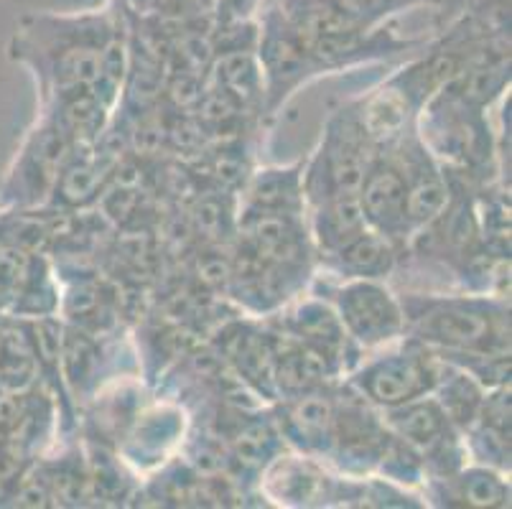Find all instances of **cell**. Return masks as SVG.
Masks as SVG:
<instances>
[{
	"label": "cell",
	"instance_id": "obj_1",
	"mask_svg": "<svg viewBox=\"0 0 512 509\" xmlns=\"http://www.w3.org/2000/svg\"><path fill=\"white\" fill-rule=\"evenodd\" d=\"M8 59L34 74L39 107L79 92H100L115 107L128 74V11L110 0L90 11L23 13Z\"/></svg>",
	"mask_w": 512,
	"mask_h": 509
},
{
	"label": "cell",
	"instance_id": "obj_2",
	"mask_svg": "<svg viewBox=\"0 0 512 509\" xmlns=\"http://www.w3.org/2000/svg\"><path fill=\"white\" fill-rule=\"evenodd\" d=\"M406 334L482 387L510 382V306L502 296L403 293Z\"/></svg>",
	"mask_w": 512,
	"mask_h": 509
},
{
	"label": "cell",
	"instance_id": "obj_3",
	"mask_svg": "<svg viewBox=\"0 0 512 509\" xmlns=\"http://www.w3.org/2000/svg\"><path fill=\"white\" fill-rule=\"evenodd\" d=\"M276 6L327 74L395 59L426 44L423 39L398 36L393 23L365 26L337 0H278Z\"/></svg>",
	"mask_w": 512,
	"mask_h": 509
},
{
	"label": "cell",
	"instance_id": "obj_4",
	"mask_svg": "<svg viewBox=\"0 0 512 509\" xmlns=\"http://www.w3.org/2000/svg\"><path fill=\"white\" fill-rule=\"evenodd\" d=\"M360 115V102H347L329 115L314 153L304 158L306 207L334 196H355L377 158Z\"/></svg>",
	"mask_w": 512,
	"mask_h": 509
},
{
	"label": "cell",
	"instance_id": "obj_5",
	"mask_svg": "<svg viewBox=\"0 0 512 509\" xmlns=\"http://www.w3.org/2000/svg\"><path fill=\"white\" fill-rule=\"evenodd\" d=\"M441 359L413 336L362 354L349 372V387L377 410L406 405L434 392Z\"/></svg>",
	"mask_w": 512,
	"mask_h": 509
},
{
	"label": "cell",
	"instance_id": "obj_6",
	"mask_svg": "<svg viewBox=\"0 0 512 509\" xmlns=\"http://www.w3.org/2000/svg\"><path fill=\"white\" fill-rule=\"evenodd\" d=\"M72 148V138L64 133L57 118L39 110V118L23 135L21 146L0 181V204L6 209L46 207Z\"/></svg>",
	"mask_w": 512,
	"mask_h": 509
},
{
	"label": "cell",
	"instance_id": "obj_7",
	"mask_svg": "<svg viewBox=\"0 0 512 509\" xmlns=\"http://www.w3.org/2000/svg\"><path fill=\"white\" fill-rule=\"evenodd\" d=\"M255 56L263 77V112L271 118L301 87L327 74L278 6L263 8L258 16Z\"/></svg>",
	"mask_w": 512,
	"mask_h": 509
},
{
	"label": "cell",
	"instance_id": "obj_8",
	"mask_svg": "<svg viewBox=\"0 0 512 509\" xmlns=\"http://www.w3.org/2000/svg\"><path fill=\"white\" fill-rule=\"evenodd\" d=\"M334 314L342 321L349 342L362 354L398 342L406 336V319L398 293L390 291L385 280L339 278L327 291Z\"/></svg>",
	"mask_w": 512,
	"mask_h": 509
},
{
	"label": "cell",
	"instance_id": "obj_9",
	"mask_svg": "<svg viewBox=\"0 0 512 509\" xmlns=\"http://www.w3.org/2000/svg\"><path fill=\"white\" fill-rule=\"evenodd\" d=\"M390 156L398 163L403 184H406V209L411 232L416 235L426 224L434 222L451 199V184L446 168L431 156L418 138L416 128L390 148Z\"/></svg>",
	"mask_w": 512,
	"mask_h": 509
},
{
	"label": "cell",
	"instance_id": "obj_10",
	"mask_svg": "<svg viewBox=\"0 0 512 509\" xmlns=\"http://www.w3.org/2000/svg\"><path fill=\"white\" fill-rule=\"evenodd\" d=\"M278 331L299 344L309 347L319 357L332 364L337 375H349L352 367L360 362L362 352L349 342L342 321L334 314L332 303L324 296H309L296 301L276 319Z\"/></svg>",
	"mask_w": 512,
	"mask_h": 509
},
{
	"label": "cell",
	"instance_id": "obj_11",
	"mask_svg": "<svg viewBox=\"0 0 512 509\" xmlns=\"http://www.w3.org/2000/svg\"><path fill=\"white\" fill-rule=\"evenodd\" d=\"M334 410L337 395L329 392V385H324L278 400L273 420L283 443H288L296 454L329 461L334 441Z\"/></svg>",
	"mask_w": 512,
	"mask_h": 509
},
{
	"label": "cell",
	"instance_id": "obj_12",
	"mask_svg": "<svg viewBox=\"0 0 512 509\" xmlns=\"http://www.w3.org/2000/svg\"><path fill=\"white\" fill-rule=\"evenodd\" d=\"M357 199H360L367 227L377 235L388 237L398 250H406L413 237L406 209V184L390 151L377 153Z\"/></svg>",
	"mask_w": 512,
	"mask_h": 509
},
{
	"label": "cell",
	"instance_id": "obj_13",
	"mask_svg": "<svg viewBox=\"0 0 512 509\" xmlns=\"http://www.w3.org/2000/svg\"><path fill=\"white\" fill-rule=\"evenodd\" d=\"M265 494L283 507H311L339 497V482L311 456H276L265 466Z\"/></svg>",
	"mask_w": 512,
	"mask_h": 509
},
{
	"label": "cell",
	"instance_id": "obj_14",
	"mask_svg": "<svg viewBox=\"0 0 512 509\" xmlns=\"http://www.w3.org/2000/svg\"><path fill=\"white\" fill-rule=\"evenodd\" d=\"M240 212L306 214L304 161L293 163V166L260 168L242 191Z\"/></svg>",
	"mask_w": 512,
	"mask_h": 509
},
{
	"label": "cell",
	"instance_id": "obj_15",
	"mask_svg": "<svg viewBox=\"0 0 512 509\" xmlns=\"http://www.w3.org/2000/svg\"><path fill=\"white\" fill-rule=\"evenodd\" d=\"M306 222H309L311 245H314V252H319L321 260L339 252L347 242L367 230L357 194L334 196L327 202L311 204L306 207Z\"/></svg>",
	"mask_w": 512,
	"mask_h": 509
},
{
	"label": "cell",
	"instance_id": "obj_16",
	"mask_svg": "<svg viewBox=\"0 0 512 509\" xmlns=\"http://www.w3.org/2000/svg\"><path fill=\"white\" fill-rule=\"evenodd\" d=\"M436 497L449 507H507L510 504V482L505 474L484 464H464L444 479H431Z\"/></svg>",
	"mask_w": 512,
	"mask_h": 509
},
{
	"label": "cell",
	"instance_id": "obj_17",
	"mask_svg": "<svg viewBox=\"0 0 512 509\" xmlns=\"http://www.w3.org/2000/svg\"><path fill=\"white\" fill-rule=\"evenodd\" d=\"M230 342L225 344L227 362L235 367L240 380L263 395V398L278 400L276 390V370H273V342L271 334L248 329V326H235L230 331Z\"/></svg>",
	"mask_w": 512,
	"mask_h": 509
},
{
	"label": "cell",
	"instance_id": "obj_18",
	"mask_svg": "<svg viewBox=\"0 0 512 509\" xmlns=\"http://www.w3.org/2000/svg\"><path fill=\"white\" fill-rule=\"evenodd\" d=\"M400 250L388 240L367 227L365 232L342 247L339 252L324 258V265L337 278H377L385 280L395 270Z\"/></svg>",
	"mask_w": 512,
	"mask_h": 509
},
{
	"label": "cell",
	"instance_id": "obj_19",
	"mask_svg": "<svg viewBox=\"0 0 512 509\" xmlns=\"http://www.w3.org/2000/svg\"><path fill=\"white\" fill-rule=\"evenodd\" d=\"M281 446H286L276 428V420H253L242 426L232 438V451L237 461L255 469H265L278 456Z\"/></svg>",
	"mask_w": 512,
	"mask_h": 509
},
{
	"label": "cell",
	"instance_id": "obj_20",
	"mask_svg": "<svg viewBox=\"0 0 512 509\" xmlns=\"http://www.w3.org/2000/svg\"><path fill=\"white\" fill-rule=\"evenodd\" d=\"M339 6L365 26H385L393 23L400 13H408L413 8H439L446 0H337Z\"/></svg>",
	"mask_w": 512,
	"mask_h": 509
},
{
	"label": "cell",
	"instance_id": "obj_21",
	"mask_svg": "<svg viewBox=\"0 0 512 509\" xmlns=\"http://www.w3.org/2000/svg\"><path fill=\"white\" fill-rule=\"evenodd\" d=\"M260 13H263V0H214L212 28L255 23Z\"/></svg>",
	"mask_w": 512,
	"mask_h": 509
},
{
	"label": "cell",
	"instance_id": "obj_22",
	"mask_svg": "<svg viewBox=\"0 0 512 509\" xmlns=\"http://www.w3.org/2000/svg\"><path fill=\"white\" fill-rule=\"evenodd\" d=\"M212 3H214V0H212Z\"/></svg>",
	"mask_w": 512,
	"mask_h": 509
}]
</instances>
